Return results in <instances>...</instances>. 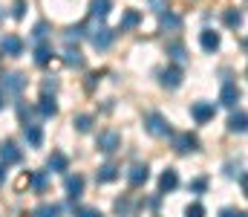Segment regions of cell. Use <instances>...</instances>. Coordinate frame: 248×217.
<instances>
[{
	"label": "cell",
	"instance_id": "24",
	"mask_svg": "<svg viewBox=\"0 0 248 217\" xmlns=\"http://www.w3.org/2000/svg\"><path fill=\"white\" fill-rule=\"evenodd\" d=\"M228 131H231V134H246V113H243V110H237V113L228 119Z\"/></svg>",
	"mask_w": 248,
	"mask_h": 217
},
{
	"label": "cell",
	"instance_id": "40",
	"mask_svg": "<svg viewBox=\"0 0 248 217\" xmlns=\"http://www.w3.org/2000/svg\"><path fill=\"white\" fill-rule=\"evenodd\" d=\"M165 9H168V0H153V12H159V15H162Z\"/></svg>",
	"mask_w": 248,
	"mask_h": 217
},
{
	"label": "cell",
	"instance_id": "27",
	"mask_svg": "<svg viewBox=\"0 0 248 217\" xmlns=\"http://www.w3.org/2000/svg\"><path fill=\"white\" fill-rule=\"evenodd\" d=\"M222 20H225V26H231V29H237V26L243 23V12H240V9H228V12L222 15Z\"/></svg>",
	"mask_w": 248,
	"mask_h": 217
},
{
	"label": "cell",
	"instance_id": "30",
	"mask_svg": "<svg viewBox=\"0 0 248 217\" xmlns=\"http://www.w3.org/2000/svg\"><path fill=\"white\" fill-rule=\"evenodd\" d=\"M185 217H205V206L202 203H190L185 209Z\"/></svg>",
	"mask_w": 248,
	"mask_h": 217
},
{
	"label": "cell",
	"instance_id": "25",
	"mask_svg": "<svg viewBox=\"0 0 248 217\" xmlns=\"http://www.w3.org/2000/svg\"><path fill=\"white\" fill-rule=\"evenodd\" d=\"M32 217H61V206H55V203H44V206H38Z\"/></svg>",
	"mask_w": 248,
	"mask_h": 217
},
{
	"label": "cell",
	"instance_id": "12",
	"mask_svg": "<svg viewBox=\"0 0 248 217\" xmlns=\"http://www.w3.org/2000/svg\"><path fill=\"white\" fill-rule=\"evenodd\" d=\"M23 139L32 145V148H41V142H44V131H41V125L29 122V125L23 128Z\"/></svg>",
	"mask_w": 248,
	"mask_h": 217
},
{
	"label": "cell",
	"instance_id": "14",
	"mask_svg": "<svg viewBox=\"0 0 248 217\" xmlns=\"http://www.w3.org/2000/svg\"><path fill=\"white\" fill-rule=\"evenodd\" d=\"M162 84L168 90H176L182 84V67H168V70L162 72Z\"/></svg>",
	"mask_w": 248,
	"mask_h": 217
},
{
	"label": "cell",
	"instance_id": "36",
	"mask_svg": "<svg viewBox=\"0 0 248 217\" xmlns=\"http://www.w3.org/2000/svg\"><path fill=\"white\" fill-rule=\"evenodd\" d=\"M23 15H26V0H15V17L20 20Z\"/></svg>",
	"mask_w": 248,
	"mask_h": 217
},
{
	"label": "cell",
	"instance_id": "11",
	"mask_svg": "<svg viewBox=\"0 0 248 217\" xmlns=\"http://www.w3.org/2000/svg\"><path fill=\"white\" fill-rule=\"evenodd\" d=\"M179 185V174H176V168H165V174L159 177V191L165 194V191H173Z\"/></svg>",
	"mask_w": 248,
	"mask_h": 217
},
{
	"label": "cell",
	"instance_id": "9",
	"mask_svg": "<svg viewBox=\"0 0 248 217\" xmlns=\"http://www.w3.org/2000/svg\"><path fill=\"white\" fill-rule=\"evenodd\" d=\"M199 44H202L205 52H217V50H219V32H214V29H202Z\"/></svg>",
	"mask_w": 248,
	"mask_h": 217
},
{
	"label": "cell",
	"instance_id": "13",
	"mask_svg": "<svg viewBox=\"0 0 248 217\" xmlns=\"http://www.w3.org/2000/svg\"><path fill=\"white\" fill-rule=\"evenodd\" d=\"M66 194H69V200L75 203L81 194H84V177L81 174H75V177H66Z\"/></svg>",
	"mask_w": 248,
	"mask_h": 217
},
{
	"label": "cell",
	"instance_id": "34",
	"mask_svg": "<svg viewBox=\"0 0 248 217\" xmlns=\"http://www.w3.org/2000/svg\"><path fill=\"white\" fill-rule=\"evenodd\" d=\"M46 32H49V26H46V23H44V20H41V23H38V26H35V32H32V35H35V38H38V41H44V38H46Z\"/></svg>",
	"mask_w": 248,
	"mask_h": 217
},
{
	"label": "cell",
	"instance_id": "41",
	"mask_svg": "<svg viewBox=\"0 0 248 217\" xmlns=\"http://www.w3.org/2000/svg\"><path fill=\"white\" fill-rule=\"evenodd\" d=\"M3 177H6V171H3V168H0V183H3Z\"/></svg>",
	"mask_w": 248,
	"mask_h": 217
},
{
	"label": "cell",
	"instance_id": "5",
	"mask_svg": "<svg viewBox=\"0 0 248 217\" xmlns=\"http://www.w3.org/2000/svg\"><path fill=\"white\" fill-rule=\"evenodd\" d=\"M240 87L234 84V81H225L222 84V90H219V104H225V107H237V101H240Z\"/></svg>",
	"mask_w": 248,
	"mask_h": 217
},
{
	"label": "cell",
	"instance_id": "1",
	"mask_svg": "<svg viewBox=\"0 0 248 217\" xmlns=\"http://www.w3.org/2000/svg\"><path fill=\"white\" fill-rule=\"evenodd\" d=\"M144 128H147V134H153V136H170V134H173L170 125H168V119H165L162 113H147Z\"/></svg>",
	"mask_w": 248,
	"mask_h": 217
},
{
	"label": "cell",
	"instance_id": "3",
	"mask_svg": "<svg viewBox=\"0 0 248 217\" xmlns=\"http://www.w3.org/2000/svg\"><path fill=\"white\" fill-rule=\"evenodd\" d=\"M170 136H173V150L176 153H190V150L199 148V139L190 131H185V134H170Z\"/></svg>",
	"mask_w": 248,
	"mask_h": 217
},
{
	"label": "cell",
	"instance_id": "21",
	"mask_svg": "<svg viewBox=\"0 0 248 217\" xmlns=\"http://www.w3.org/2000/svg\"><path fill=\"white\" fill-rule=\"evenodd\" d=\"M63 64H69V67H84L81 50H78V47H66V50H63Z\"/></svg>",
	"mask_w": 248,
	"mask_h": 217
},
{
	"label": "cell",
	"instance_id": "16",
	"mask_svg": "<svg viewBox=\"0 0 248 217\" xmlns=\"http://www.w3.org/2000/svg\"><path fill=\"white\" fill-rule=\"evenodd\" d=\"M0 159H3L6 165L20 162V150H17V145H15V142H3V145H0Z\"/></svg>",
	"mask_w": 248,
	"mask_h": 217
},
{
	"label": "cell",
	"instance_id": "26",
	"mask_svg": "<svg viewBox=\"0 0 248 217\" xmlns=\"http://www.w3.org/2000/svg\"><path fill=\"white\" fill-rule=\"evenodd\" d=\"M168 55H170V58H173L176 64H182V61H185V58H187L185 47H182L179 41H173V44H168Z\"/></svg>",
	"mask_w": 248,
	"mask_h": 217
},
{
	"label": "cell",
	"instance_id": "38",
	"mask_svg": "<svg viewBox=\"0 0 248 217\" xmlns=\"http://www.w3.org/2000/svg\"><path fill=\"white\" fill-rule=\"evenodd\" d=\"M58 90V81L52 78V81H44V96H49V93H55Z\"/></svg>",
	"mask_w": 248,
	"mask_h": 217
},
{
	"label": "cell",
	"instance_id": "15",
	"mask_svg": "<svg viewBox=\"0 0 248 217\" xmlns=\"http://www.w3.org/2000/svg\"><path fill=\"white\" fill-rule=\"evenodd\" d=\"M46 168H49V174H61V171H66V168H69V159H66V153L55 150V153L46 159Z\"/></svg>",
	"mask_w": 248,
	"mask_h": 217
},
{
	"label": "cell",
	"instance_id": "32",
	"mask_svg": "<svg viewBox=\"0 0 248 217\" xmlns=\"http://www.w3.org/2000/svg\"><path fill=\"white\" fill-rule=\"evenodd\" d=\"M130 209H133V206H130L127 197H124V200H116V212H119L122 217H130Z\"/></svg>",
	"mask_w": 248,
	"mask_h": 217
},
{
	"label": "cell",
	"instance_id": "4",
	"mask_svg": "<svg viewBox=\"0 0 248 217\" xmlns=\"http://www.w3.org/2000/svg\"><path fill=\"white\" fill-rule=\"evenodd\" d=\"M214 113H217L214 101H196V104H190V116H193V119H196L199 125L211 122V119H214Z\"/></svg>",
	"mask_w": 248,
	"mask_h": 217
},
{
	"label": "cell",
	"instance_id": "29",
	"mask_svg": "<svg viewBox=\"0 0 248 217\" xmlns=\"http://www.w3.org/2000/svg\"><path fill=\"white\" fill-rule=\"evenodd\" d=\"M29 183H32V188H35V191H46V174H32V177H29Z\"/></svg>",
	"mask_w": 248,
	"mask_h": 217
},
{
	"label": "cell",
	"instance_id": "20",
	"mask_svg": "<svg viewBox=\"0 0 248 217\" xmlns=\"http://www.w3.org/2000/svg\"><path fill=\"white\" fill-rule=\"evenodd\" d=\"M110 9H113V0H93L90 3V15L98 17V20H104L110 15Z\"/></svg>",
	"mask_w": 248,
	"mask_h": 217
},
{
	"label": "cell",
	"instance_id": "28",
	"mask_svg": "<svg viewBox=\"0 0 248 217\" xmlns=\"http://www.w3.org/2000/svg\"><path fill=\"white\" fill-rule=\"evenodd\" d=\"M72 125H75L81 134H87V131L93 128V116H90V113H81V116H75V122H72Z\"/></svg>",
	"mask_w": 248,
	"mask_h": 217
},
{
	"label": "cell",
	"instance_id": "8",
	"mask_svg": "<svg viewBox=\"0 0 248 217\" xmlns=\"http://www.w3.org/2000/svg\"><path fill=\"white\" fill-rule=\"evenodd\" d=\"M147 177H150V168H147V165H133L130 174H127V183H130L133 188H139V185L147 183Z\"/></svg>",
	"mask_w": 248,
	"mask_h": 217
},
{
	"label": "cell",
	"instance_id": "23",
	"mask_svg": "<svg viewBox=\"0 0 248 217\" xmlns=\"http://www.w3.org/2000/svg\"><path fill=\"white\" fill-rule=\"evenodd\" d=\"M49 61H52V47H49V44H38V50H35V64L46 67Z\"/></svg>",
	"mask_w": 248,
	"mask_h": 217
},
{
	"label": "cell",
	"instance_id": "35",
	"mask_svg": "<svg viewBox=\"0 0 248 217\" xmlns=\"http://www.w3.org/2000/svg\"><path fill=\"white\" fill-rule=\"evenodd\" d=\"M17 116L23 119V125H29V116H32V110H29L26 104H17Z\"/></svg>",
	"mask_w": 248,
	"mask_h": 217
},
{
	"label": "cell",
	"instance_id": "6",
	"mask_svg": "<svg viewBox=\"0 0 248 217\" xmlns=\"http://www.w3.org/2000/svg\"><path fill=\"white\" fill-rule=\"evenodd\" d=\"M113 38H116V32H110L107 26H98V29L93 32V47H95V50H110Z\"/></svg>",
	"mask_w": 248,
	"mask_h": 217
},
{
	"label": "cell",
	"instance_id": "18",
	"mask_svg": "<svg viewBox=\"0 0 248 217\" xmlns=\"http://www.w3.org/2000/svg\"><path fill=\"white\" fill-rule=\"evenodd\" d=\"M38 113H41L44 119H52V116L58 113V104H55V99H52V96H41V101H38Z\"/></svg>",
	"mask_w": 248,
	"mask_h": 217
},
{
	"label": "cell",
	"instance_id": "7",
	"mask_svg": "<svg viewBox=\"0 0 248 217\" xmlns=\"http://www.w3.org/2000/svg\"><path fill=\"white\" fill-rule=\"evenodd\" d=\"M23 87H26V78H23V72H9L6 78H3V90L6 93H23Z\"/></svg>",
	"mask_w": 248,
	"mask_h": 217
},
{
	"label": "cell",
	"instance_id": "31",
	"mask_svg": "<svg viewBox=\"0 0 248 217\" xmlns=\"http://www.w3.org/2000/svg\"><path fill=\"white\" fill-rule=\"evenodd\" d=\"M78 38H84V26H69V29H66V41L72 44V41H78Z\"/></svg>",
	"mask_w": 248,
	"mask_h": 217
},
{
	"label": "cell",
	"instance_id": "37",
	"mask_svg": "<svg viewBox=\"0 0 248 217\" xmlns=\"http://www.w3.org/2000/svg\"><path fill=\"white\" fill-rule=\"evenodd\" d=\"M75 217H104L98 209H78V215Z\"/></svg>",
	"mask_w": 248,
	"mask_h": 217
},
{
	"label": "cell",
	"instance_id": "19",
	"mask_svg": "<svg viewBox=\"0 0 248 217\" xmlns=\"http://www.w3.org/2000/svg\"><path fill=\"white\" fill-rule=\"evenodd\" d=\"M141 23V15L136 12V9H130V12H124L122 20H119V32H127V29H136Z\"/></svg>",
	"mask_w": 248,
	"mask_h": 217
},
{
	"label": "cell",
	"instance_id": "17",
	"mask_svg": "<svg viewBox=\"0 0 248 217\" xmlns=\"http://www.w3.org/2000/svg\"><path fill=\"white\" fill-rule=\"evenodd\" d=\"M162 29H165V32H179V29H182V17H179L176 12H170V9L162 12Z\"/></svg>",
	"mask_w": 248,
	"mask_h": 217
},
{
	"label": "cell",
	"instance_id": "2",
	"mask_svg": "<svg viewBox=\"0 0 248 217\" xmlns=\"http://www.w3.org/2000/svg\"><path fill=\"white\" fill-rule=\"evenodd\" d=\"M95 148H98V150H104V153L119 150V148H122V134H119V131H101V134H98V139H95Z\"/></svg>",
	"mask_w": 248,
	"mask_h": 217
},
{
	"label": "cell",
	"instance_id": "10",
	"mask_svg": "<svg viewBox=\"0 0 248 217\" xmlns=\"http://www.w3.org/2000/svg\"><path fill=\"white\" fill-rule=\"evenodd\" d=\"M0 52H3V55H20V52H23V41H20L17 35H6L3 44H0Z\"/></svg>",
	"mask_w": 248,
	"mask_h": 217
},
{
	"label": "cell",
	"instance_id": "39",
	"mask_svg": "<svg viewBox=\"0 0 248 217\" xmlns=\"http://www.w3.org/2000/svg\"><path fill=\"white\" fill-rule=\"evenodd\" d=\"M219 217H246V212H237V209H222Z\"/></svg>",
	"mask_w": 248,
	"mask_h": 217
},
{
	"label": "cell",
	"instance_id": "22",
	"mask_svg": "<svg viewBox=\"0 0 248 217\" xmlns=\"http://www.w3.org/2000/svg\"><path fill=\"white\" fill-rule=\"evenodd\" d=\"M95 180H98V183H113V180H119V168H116L113 162H107V165H101V168H98Z\"/></svg>",
	"mask_w": 248,
	"mask_h": 217
},
{
	"label": "cell",
	"instance_id": "42",
	"mask_svg": "<svg viewBox=\"0 0 248 217\" xmlns=\"http://www.w3.org/2000/svg\"><path fill=\"white\" fill-rule=\"evenodd\" d=\"M3 104H6V101H3V90H0V107H3Z\"/></svg>",
	"mask_w": 248,
	"mask_h": 217
},
{
	"label": "cell",
	"instance_id": "33",
	"mask_svg": "<svg viewBox=\"0 0 248 217\" xmlns=\"http://www.w3.org/2000/svg\"><path fill=\"white\" fill-rule=\"evenodd\" d=\"M205 188H208V180H205V177H199V180L190 183V191H196V194H202Z\"/></svg>",
	"mask_w": 248,
	"mask_h": 217
}]
</instances>
